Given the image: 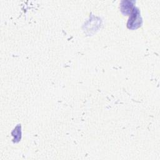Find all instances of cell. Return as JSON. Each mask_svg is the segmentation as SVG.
<instances>
[{"label": "cell", "mask_w": 160, "mask_h": 160, "mask_svg": "<svg viewBox=\"0 0 160 160\" xmlns=\"http://www.w3.org/2000/svg\"><path fill=\"white\" fill-rule=\"evenodd\" d=\"M141 23V19L140 18L139 12L138 9H136L135 10L134 9L128 22V26L129 28L135 29L138 28L139 26H141L140 25Z\"/></svg>", "instance_id": "1"}]
</instances>
